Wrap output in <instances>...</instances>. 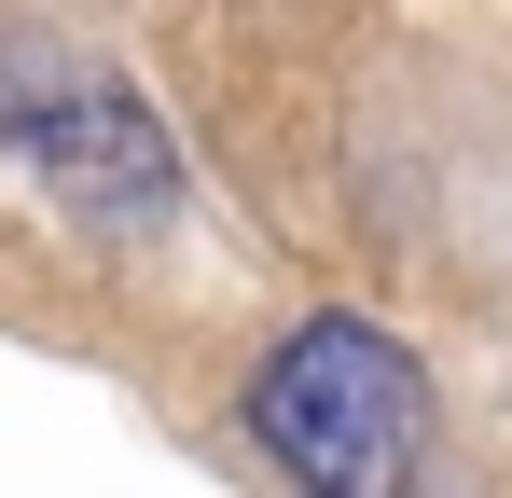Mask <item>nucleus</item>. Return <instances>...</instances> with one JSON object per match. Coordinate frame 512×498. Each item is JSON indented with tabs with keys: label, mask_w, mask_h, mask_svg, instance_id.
I'll return each mask as SVG.
<instances>
[{
	"label": "nucleus",
	"mask_w": 512,
	"mask_h": 498,
	"mask_svg": "<svg viewBox=\"0 0 512 498\" xmlns=\"http://www.w3.org/2000/svg\"><path fill=\"white\" fill-rule=\"evenodd\" d=\"M0 125H14V153L42 166L70 208H97V222H153V208L180 194L167 125H153L111 70H28L14 97H0Z\"/></svg>",
	"instance_id": "obj_2"
},
{
	"label": "nucleus",
	"mask_w": 512,
	"mask_h": 498,
	"mask_svg": "<svg viewBox=\"0 0 512 498\" xmlns=\"http://www.w3.org/2000/svg\"><path fill=\"white\" fill-rule=\"evenodd\" d=\"M416 429H429V388L402 360V332L374 319H305L250 374V443L319 498H388L416 471Z\"/></svg>",
	"instance_id": "obj_1"
}]
</instances>
